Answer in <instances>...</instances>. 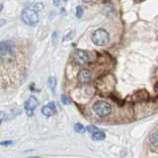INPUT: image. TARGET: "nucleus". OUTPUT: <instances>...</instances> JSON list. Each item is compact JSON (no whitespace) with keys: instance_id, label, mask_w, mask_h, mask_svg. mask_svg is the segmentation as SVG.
I'll return each instance as SVG.
<instances>
[{"instance_id":"4468645a","label":"nucleus","mask_w":158,"mask_h":158,"mask_svg":"<svg viewBox=\"0 0 158 158\" xmlns=\"http://www.w3.org/2000/svg\"><path fill=\"white\" fill-rule=\"evenodd\" d=\"M86 131H88L89 132L93 133V132H95L96 131H98V128H97L95 126H88V127H86Z\"/></svg>"},{"instance_id":"0eeeda50","label":"nucleus","mask_w":158,"mask_h":158,"mask_svg":"<svg viewBox=\"0 0 158 158\" xmlns=\"http://www.w3.org/2000/svg\"><path fill=\"white\" fill-rule=\"evenodd\" d=\"M91 78H92V73L89 71L88 69H83V70H81L77 75L78 81L81 83H87L91 80Z\"/></svg>"},{"instance_id":"7ed1b4c3","label":"nucleus","mask_w":158,"mask_h":158,"mask_svg":"<svg viewBox=\"0 0 158 158\" xmlns=\"http://www.w3.org/2000/svg\"><path fill=\"white\" fill-rule=\"evenodd\" d=\"M93 110L99 117H106L108 115H110L112 112L111 105H109L107 102L104 101H98L94 104Z\"/></svg>"},{"instance_id":"5701e85b","label":"nucleus","mask_w":158,"mask_h":158,"mask_svg":"<svg viewBox=\"0 0 158 158\" xmlns=\"http://www.w3.org/2000/svg\"><path fill=\"white\" fill-rule=\"evenodd\" d=\"M2 8H3V6H2V5H1V4H0V12H1V10H2Z\"/></svg>"},{"instance_id":"412c9836","label":"nucleus","mask_w":158,"mask_h":158,"mask_svg":"<svg viewBox=\"0 0 158 158\" xmlns=\"http://www.w3.org/2000/svg\"><path fill=\"white\" fill-rule=\"evenodd\" d=\"M93 0H82V2H84V3H89V2H92Z\"/></svg>"},{"instance_id":"2eb2a0df","label":"nucleus","mask_w":158,"mask_h":158,"mask_svg":"<svg viewBox=\"0 0 158 158\" xmlns=\"http://www.w3.org/2000/svg\"><path fill=\"white\" fill-rule=\"evenodd\" d=\"M43 8H44V5L42 4V3H38V4H36L35 5V10L34 11H41V10H43Z\"/></svg>"},{"instance_id":"1a4fd4ad","label":"nucleus","mask_w":158,"mask_h":158,"mask_svg":"<svg viewBox=\"0 0 158 158\" xmlns=\"http://www.w3.org/2000/svg\"><path fill=\"white\" fill-rule=\"evenodd\" d=\"M105 137H106V135L104 133L103 131H96L95 132H93V136L92 138L94 140H103V139H105Z\"/></svg>"},{"instance_id":"f257e3e1","label":"nucleus","mask_w":158,"mask_h":158,"mask_svg":"<svg viewBox=\"0 0 158 158\" xmlns=\"http://www.w3.org/2000/svg\"><path fill=\"white\" fill-rule=\"evenodd\" d=\"M109 40H110L109 33L104 29H98L92 35V42L98 47L106 46L109 43Z\"/></svg>"},{"instance_id":"dca6fc26","label":"nucleus","mask_w":158,"mask_h":158,"mask_svg":"<svg viewBox=\"0 0 158 158\" xmlns=\"http://www.w3.org/2000/svg\"><path fill=\"white\" fill-rule=\"evenodd\" d=\"M61 101H62V103L64 104V105H68L69 104V99L66 97V96H61Z\"/></svg>"},{"instance_id":"9b49d317","label":"nucleus","mask_w":158,"mask_h":158,"mask_svg":"<svg viewBox=\"0 0 158 158\" xmlns=\"http://www.w3.org/2000/svg\"><path fill=\"white\" fill-rule=\"evenodd\" d=\"M48 87L53 90V89L56 88V77H54V76L49 77L48 81Z\"/></svg>"},{"instance_id":"b1692460","label":"nucleus","mask_w":158,"mask_h":158,"mask_svg":"<svg viewBox=\"0 0 158 158\" xmlns=\"http://www.w3.org/2000/svg\"><path fill=\"white\" fill-rule=\"evenodd\" d=\"M64 1H67V0H64Z\"/></svg>"},{"instance_id":"f3484780","label":"nucleus","mask_w":158,"mask_h":158,"mask_svg":"<svg viewBox=\"0 0 158 158\" xmlns=\"http://www.w3.org/2000/svg\"><path fill=\"white\" fill-rule=\"evenodd\" d=\"M11 144H13V141L12 140H6V141L0 142V145H6V146H8V145H11Z\"/></svg>"},{"instance_id":"a211bd4d","label":"nucleus","mask_w":158,"mask_h":158,"mask_svg":"<svg viewBox=\"0 0 158 158\" xmlns=\"http://www.w3.org/2000/svg\"><path fill=\"white\" fill-rule=\"evenodd\" d=\"M5 118H6V114H5L4 112H0V122L3 121Z\"/></svg>"},{"instance_id":"423d86ee","label":"nucleus","mask_w":158,"mask_h":158,"mask_svg":"<svg viewBox=\"0 0 158 158\" xmlns=\"http://www.w3.org/2000/svg\"><path fill=\"white\" fill-rule=\"evenodd\" d=\"M38 106V100L36 97L31 96L30 98H28L24 103V108L27 112L28 116H33V113L35 111V109Z\"/></svg>"},{"instance_id":"aec40b11","label":"nucleus","mask_w":158,"mask_h":158,"mask_svg":"<svg viewBox=\"0 0 158 158\" xmlns=\"http://www.w3.org/2000/svg\"><path fill=\"white\" fill-rule=\"evenodd\" d=\"M59 1H60V0H53V5L54 6H58V4H59Z\"/></svg>"},{"instance_id":"39448f33","label":"nucleus","mask_w":158,"mask_h":158,"mask_svg":"<svg viewBox=\"0 0 158 158\" xmlns=\"http://www.w3.org/2000/svg\"><path fill=\"white\" fill-rule=\"evenodd\" d=\"M14 43L11 41H3L0 43V57H6L12 53Z\"/></svg>"},{"instance_id":"f8f14e48","label":"nucleus","mask_w":158,"mask_h":158,"mask_svg":"<svg viewBox=\"0 0 158 158\" xmlns=\"http://www.w3.org/2000/svg\"><path fill=\"white\" fill-rule=\"evenodd\" d=\"M150 140L153 146L158 147V132H154L153 135L150 136Z\"/></svg>"},{"instance_id":"6e6552de","label":"nucleus","mask_w":158,"mask_h":158,"mask_svg":"<svg viewBox=\"0 0 158 158\" xmlns=\"http://www.w3.org/2000/svg\"><path fill=\"white\" fill-rule=\"evenodd\" d=\"M42 113H43V115L46 116V117L53 116L54 113H56V105H54V103L53 102H49L48 105L43 107Z\"/></svg>"},{"instance_id":"20e7f679","label":"nucleus","mask_w":158,"mask_h":158,"mask_svg":"<svg viewBox=\"0 0 158 158\" xmlns=\"http://www.w3.org/2000/svg\"><path fill=\"white\" fill-rule=\"evenodd\" d=\"M73 60L75 63L79 65H84L89 61V56L86 52L82 51V49H75L72 53Z\"/></svg>"},{"instance_id":"6ab92c4d","label":"nucleus","mask_w":158,"mask_h":158,"mask_svg":"<svg viewBox=\"0 0 158 158\" xmlns=\"http://www.w3.org/2000/svg\"><path fill=\"white\" fill-rule=\"evenodd\" d=\"M4 24H6V21H5V20H3V19H0V27L4 26Z\"/></svg>"},{"instance_id":"9d476101","label":"nucleus","mask_w":158,"mask_h":158,"mask_svg":"<svg viewBox=\"0 0 158 158\" xmlns=\"http://www.w3.org/2000/svg\"><path fill=\"white\" fill-rule=\"evenodd\" d=\"M74 131L77 132V133H84L86 131V128L84 126H82L81 123H77L74 125Z\"/></svg>"},{"instance_id":"ddd939ff","label":"nucleus","mask_w":158,"mask_h":158,"mask_svg":"<svg viewBox=\"0 0 158 158\" xmlns=\"http://www.w3.org/2000/svg\"><path fill=\"white\" fill-rule=\"evenodd\" d=\"M76 17L77 18H81L82 17V15H83V9L81 6H77L76 7Z\"/></svg>"},{"instance_id":"4be33fe9","label":"nucleus","mask_w":158,"mask_h":158,"mask_svg":"<svg viewBox=\"0 0 158 158\" xmlns=\"http://www.w3.org/2000/svg\"><path fill=\"white\" fill-rule=\"evenodd\" d=\"M28 158H40V157H37V156H31V157H28Z\"/></svg>"},{"instance_id":"f03ea898","label":"nucleus","mask_w":158,"mask_h":158,"mask_svg":"<svg viewBox=\"0 0 158 158\" xmlns=\"http://www.w3.org/2000/svg\"><path fill=\"white\" fill-rule=\"evenodd\" d=\"M21 18L25 24L30 25V26H34V25L38 24L39 22L38 12L34 11L33 9H30V8H25L23 10Z\"/></svg>"}]
</instances>
